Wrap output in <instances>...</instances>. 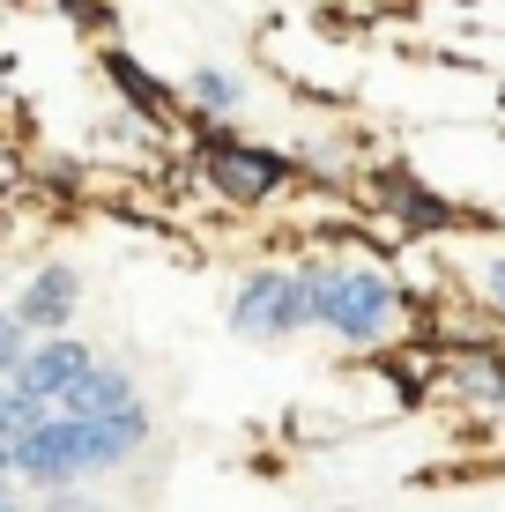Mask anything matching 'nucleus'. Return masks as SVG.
<instances>
[{
    "mask_svg": "<svg viewBox=\"0 0 505 512\" xmlns=\"http://www.w3.org/2000/svg\"><path fill=\"white\" fill-rule=\"evenodd\" d=\"M127 409H142V401H134V372H119V364H90L52 401V416H127Z\"/></svg>",
    "mask_w": 505,
    "mask_h": 512,
    "instance_id": "obj_7",
    "label": "nucleus"
},
{
    "mask_svg": "<svg viewBox=\"0 0 505 512\" xmlns=\"http://www.w3.org/2000/svg\"><path fill=\"white\" fill-rule=\"evenodd\" d=\"M394 312H402V297H394V282L379 268H335V275H327V290H320V327L342 334V342H357V349L387 342Z\"/></svg>",
    "mask_w": 505,
    "mask_h": 512,
    "instance_id": "obj_2",
    "label": "nucleus"
},
{
    "mask_svg": "<svg viewBox=\"0 0 505 512\" xmlns=\"http://www.w3.org/2000/svg\"><path fill=\"white\" fill-rule=\"evenodd\" d=\"M75 512H104V505H75Z\"/></svg>",
    "mask_w": 505,
    "mask_h": 512,
    "instance_id": "obj_17",
    "label": "nucleus"
},
{
    "mask_svg": "<svg viewBox=\"0 0 505 512\" xmlns=\"http://www.w3.org/2000/svg\"><path fill=\"white\" fill-rule=\"evenodd\" d=\"M104 75L119 82V97H134V104H142L149 119L164 112V90H156V75H149L142 60H134V52H104Z\"/></svg>",
    "mask_w": 505,
    "mask_h": 512,
    "instance_id": "obj_11",
    "label": "nucleus"
},
{
    "mask_svg": "<svg viewBox=\"0 0 505 512\" xmlns=\"http://www.w3.org/2000/svg\"><path fill=\"white\" fill-rule=\"evenodd\" d=\"M8 75H15V60H0V90H8Z\"/></svg>",
    "mask_w": 505,
    "mask_h": 512,
    "instance_id": "obj_14",
    "label": "nucleus"
},
{
    "mask_svg": "<svg viewBox=\"0 0 505 512\" xmlns=\"http://www.w3.org/2000/svg\"><path fill=\"white\" fill-rule=\"evenodd\" d=\"M30 349H38V334L15 320V305H8V312H0V379H15V372H23V357H30Z\"/></svg>",
    "mask_w": 505,
    "mask_h": 512,
    "instance_id": "obj_12",
    "label": "nucleus"
},
{
    "mask_svg": "<svg viewBox=\"0 0 505 512\" xmlns=\"http://www.w3.org/2000/svg\"><path fill=\"white\" fill-rule=\"evenodd\" d=\"M483 282H491V297L505 305V260H491V268H483Z\"/></svg>",
    "mask_w": 505,
    "mask_h": 512,
    "instance_id": "obj_13",
    "label": "nucleus"
},
{
    "mask_svg": "<svg viewBox=\"0 0 505 512\" xmlns=\"http://www.w3.org/2000/svg\"><path fill=\"white\" fill-rule=\"evenodd\" d=\"M186 104L208 112V119H238L246 112V82L223 75V67H194V75H186Z\"/></svg>",
    "mask_w": 505,
    "mask_h": 512,
    "instance_id": "obj_9",
    "label": "nucleus"
},
{
    "mask_svg": "<svg viewBox=\"0 0 505 512\" xmlns=\"http://www.w3.org/2000/svg\"><path fill=\"white\" fill-rule=\"evenodd\" d=\"M45 416H52V401H38L30 386H15V379H0V446L30 438V431H38Z\"/></svg>",
    "mask_w": 505,
    "mask_h": 512,
    "instance_id": "obj_10",
    "label": "nucleus"
},
{
    "mask_svg": "<svg viewBox=\"0 0 505 512\" xmlns=\"http://www.w3.org/2000/svg\"><path fill=\"white\" fill-rule=\"evenodd\" d=\"M379 193H394L387 208H394L402 223H416V231H446V223L461 216L454 201H439V193H431L424 179H409V171H379Z\"/></svg>",
    "mask_w": 505,
    "mask_h": 512,
    "instance_id": "obj_8",
    "label": "nucleus"
},
{
    "mask_svg": "<svg viewBox=\"0 0 505 512\" xmlns=\"http://www.w3.org/2000/svg\"><path fill=\"white\" fill-rule=\"evenodd\" d=\"M290 179V156L268 141H208V186L223 201H275Z\"/></svg>",
    "mask_w": 505,
    "mask_h": 512,
    "instance_id": "obj_3",
    "label": "nucleus"
},
{
    "mask_svg": "<svg viewBox=\"0 0 505 512\" xmlns=\"http://www.w3.org/2000/svg\"><path fill=\"white\" fill-rule=\"evenodd\" d=\"M149 438V409H127V416H45L30 438L8 446V475L38 490H75L82 475H104L119 461H134Z\"/></svg>",
    "mask_w": 505,
    "mask_h": 512,
    "instance_id": "obj_1",
    "label": "nucleus"
},
{
    "mask_svg": "<svg viewBox=\"0 0 505 512\" xmlns=\"http://www.w3.org/2000/svg\"><path fill=\"white\" fill-rule=\"evenodd\" d=\"M90 342H82V334H45V342L38 349H30V357H23V372H15V386H30V394H38V401H60L67 394V386H75L82 372H90Z\"/></svg>",
    "mask_w": 505,
    "mask_h": 512,
    "instance_id": "obj_5",
    "label": "nucleus"
},
{
    "mask_svg": "<svg viewBox=\"0 0 505 512\" xmlns=\"http://www.w3.org/2000/svg\"><path fill=\"white\" fill-rule=\"evenodd\" d=\"M75 305H82V275L67 268V260H45L38 275L15 290V320H23L30 334H75Z\"/></svg>",
    "mask_w": 505,
    "mask_h": 512,
    "instance_id": "obj_4",
    "label": "nucleus"
},
{
    "mask_svg": "<svg viewBox=\"0 0 505 512\" xmlns=\"http://www.w3.org/2000/svg\"><path fill=\"white\" fill-rule=\"evenodd\" d=\"M0 512H23V498H0Z\"/></svg>",
    "mask_w": 505,
    "mask_h": 512,
    "instance_id": "obj_15",
    "label": "nucleus"
},
{
    "mask_svg": "<svg viewBox=\"0 0 505 512\" xmlns=\"http://www.w3.org/2000/svg\"><path fill=\"white\" fill-rule=\"evenodd\" d=\"M283 290H290L283 268H253L231 290V327L246 334V342H275V334H283Z\"/></svg>",
    "mask_w": 505,
    "mask_h": 512,
    "instance_id": "obj_6",
    "label": "nucleus"
},
{
    "mask_svg": "<svg viewBox=\"0 0 505 512\" xmlns=\"http://www.w3.org/2000/svg\"><path fill=\"white\" fill-rule=\"evenodd\" d=\"M0 498H15V483H8V475H0Z\"/></svg>",
    "mask_w": 505,
    "mask_h": 512,
    "instance_id": "obj_16",
    "label": "nucleus"
}]
</instances>
